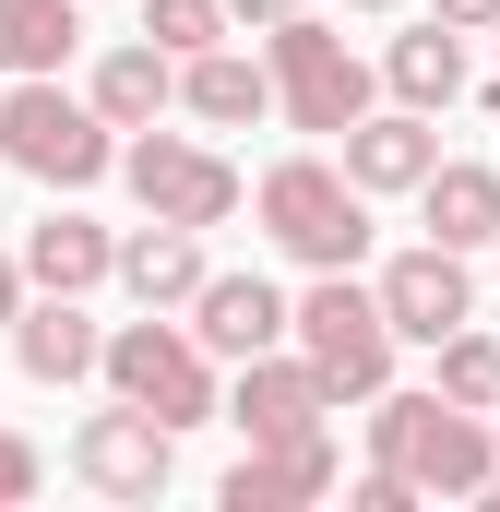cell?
<instances>
[{
    "mask_svg": "<svg viewBox=\"0 0 500 512\" xmlns=\"http://www.w3.org/2000/svg\"><path fill=\"white\" fill-rule=\"evenodd\" d=\"M381 72H393V108H453V96H465V36L429 12L417 36H393V60H381Z\"/></svg>",
    "mask_w": 500,
    "mask_h": 512,
    "instance_id": "cell-20",
    "label": "cell"
},
{
    "mask_svg": "<svg viewBox=\"0 0 500 512\" xmlns=\"http://www.w3.org/2000/svg\"><path fill=\"white\" fill-rule=\"evenodd\" d=\"M143 36H155L167 60H191V48L227 36V0H143Z\"/></svg>",
    "mask_w": 500,
    "mask_h": 512,
    "instance_id": "cell-23",
    "label": "cell"
},
{
    "mask_svg": "<svg viewBox=\"0 0 500 512\" xmlns=\"http://www.w3.org/2000/svg\"><path fill=\"white\" fill-rule=\"evenodd\" d=\"M227 417H239V441H298V429H322L334 417V393L310 382V358H239V393H227Z\"/></svg>",
    "mask_w": 500,
    "mask_h": 512,
    "instance_id": "cell-12",
    "label": "cell"
},
{
    "mask_svg": "<svg viewBox=\"0 0 500 512\" xmlns=\"http://www.w3.org/2000/svg\"><path fill=\"white\" fill-rule=\"evenodd\" d=\"M12 310H24V262L0 251V334H12Z\"/></svg>",
    "mask_w": 500,
    "mask_h": 512,
    "instance_id": "cell-26",
    "label": "cell"
},
{
    "mask_svg": "<svg viewBox=\"0 0 500 512\" xmlns=\"http://www.w3.org/2000/svg\"><path fill=\"white\" fill-rule=\"evenodd\" d=\"M191 346H203V358H262V346H286V286H274V274H203V286H191Z\"/></svg>",
    "mask_w": 500,
    "mask_h": 512,
    "instance_id": "cell-10",
    "label": "cell"
},
{
    "mask_svg": "<svg viewBox=\"0 0 500 512\" xmlns=\"http://www.w3.org/2000/svg\"><path fill=\"white\" fill-rule=\"evenodd\" d=\"M381 322H393V346H441L453 322H477V286H465V251H441V239H417V251L381 262Z\"/></svg>",
    "mask_w": 500,
    "mask_h": 512,
    "instance_id": "cell-9",
    "label": "cell"
},
{
    "mask_svg": "<svg viewBox=\"0 0 500 512\" xmlns=\"http://www.w3.org/2000/svg\"><path fill=\"white\" fill-rule=\"evenodd\" d=\"M84 108H96L108 131L167 120V108H179V60H167L155 36H131V48H108V60H96V96H84Z\"/></svg>",
    "mask_w": 500,
    "mask_h": 512,
    "instance_id": "cell-16",
    "label": "cell"
},
{
    "mask_svg": "<svg viewBox=\"0 0 500 512\" xmlns=\"http://www.w3.org/2000/svg\"><path fill=\"white\" fill-rule=\"evenodd\" d=\"M429 393H453V405H477V417H489V405H500V334L453 322V334H441V382H429Z\"/></svg>",
    "mask_w": 500,
    "mask_h": 512,
    "instance_id": "cell-22",
    "label": "cell"
},
{
    "mask_svg": "<svg viewBox=\"0 0 500 512\" xmlns=\"http://www.w3.org/2000/svg\"><path fill=\"white\" fill-rule=\"evenodd\" d=\"M370 465H393L417 501H429V489H441V501H477V489L500 477V441H489V417L453 405V393H381Z\"/></svg>",
    "mask_w": 500,
    "mask_h": 512,
    "instance_id": "cell-1",
    "label": "cell"
},
{
    "mask_svg": "<svg viewBox=\"0 0 500 512\" xmlns=\"http://www.w3.org/2000/svg\"><path fill=\"white\" fill-rule=\"evenodd\" d=\"M441 24L465 36V24H500V0H441Z\"/></svg>",
    "mask_w": 500,
    "mask_h": 512,
    "instance_id": "cell-27",
    "label": "cell"
},
{
    "mask_svg": "<svg viewBox=\"0 0 500 512\" xmlns=\"http://www.w3.org/2000/svg\"><path fill=\"white\" fill-rule=\"evenodd\" d=\"M0 155H12L24 179H48V191H96V179L120 167V131L96 120L84 96H60V72H12V96H0Z\"/></svg>",
    "mask_w": 500,
    "mask_h": 512,
    "instance_id": "cell-2",
    "label": "cell"
},
{
    "mask_svg": "<svg viewBox=\"0 0 500 512\" xmlns=\"http://www.w3.org/2000/svg\"><path fill=\"white\" fill-rule=\"evenodd\" d=\"M334 489V429H298V441H250L239 465H227V512H298Z\"/></svg>",
    "mask_w": 500,
    "mask_h": 512,
    "instance_id": "cell-11",
    "label": "cell"
},
{
    "mask_svg": "<svg viewBox=\"0 0 500 512\" xmlns=\"http://www.w3.org/2000/svg\"><path fill=\"white\" fill-rule=\"evenodd\" d=\"M239 24H286V12H310V0H227Z\"/></svg>",
    "mask_w": 500,
    "mask_h": 512,
    "instance_id": "cell-28",
    "label": "cell"
},
{
    "mask_svg": "<svg viewBox=\"0 0 500 512\" xmlns=\"http://www.w3.org/2000/svg\"><path fill=\"white\" fill-rule=\"evenodd\" d=\"M96 346H108V334L84 322V298H36V310H12V358H24V382H48V393L84 382Z\"/></svg>",
    "mask_w": 500,
    "mask_h": 512,
    "instance_id": "cell-17",
    "label": "cell"
},
{
    "mask_svg": "<svg viewBox=\"0 0 500 512\" xmlns=\"http://www.w3.org/2000/svg\"><path fill=\"white\" fill-rule=\"evenodd\" d=\"M72 477H84V489H108V501H155V489L179 477V429H167V417H143V405H108V417H84V429H72Z\"/></svg>",
    "mask_w": 500,
    "mask_h": 512,
    "instance_id": "cell-8",
    "label": "cell"
},
{
    "mask_svg": "<svg viewBox=\"0 0 500 512\" xmlns=\"http://www.w3.org/2000/svg\"><path fill=\"white\" fill-rule=\"evenodd\" d=\"M358 12H393V0H358Z\"/></svg>",
    "mask_w": 500,
    "mask_h": 512,
    "instance_id": "cell-29",
    "label": "cell"
},
{
    "mask_svg": "<svg viewBox=\"0 0 500 512\" xmlns=\"http://www.w3.org/2000/svg\"><path fill=\"white\" fill-rule=\"evenodd\" d=\"M96 370H108V393L120 405H143V417H167V429H191V417H215V358L191 346V322H120L108 346H96Z\"/></svg>",
    "mask_w": 500,
    "mask_h": 512,
    "instance_id": "cell-5",
    "label": "cell"
},
{
    "mask_svg": "<svg viewBox=\"0 0 500 512\" xmlns=\"http://www.w3.org/2000/svg\"><path fill=\"white\" fill-rule=\"evenodd\" d=\"M489 441H500V429H489Z\"/></svg>",
    "mask_w": 500,
    "mask_h": 512,
    "instance_id": "cell-30",
    "label": "cell"
},
{
    "mask_svg": "<svg viewBox=\"0 0 500 512\" xmlns=\"http://www.w3.org/2000/svg\"><path fill=\"white\" fill-rule=\"evenodd\" d=\"M36 477H48V465H36V441L0 417V512H12V501H36Z\"/></svg>",
    "mask_w": 500,
    "mask_h": 512,
    "instance_id": "cell-24",
    "label": "cell"
},
{
    "mask_svg": "<svg viewBox=\"0 0 500 512\" xmlns=\"http://www.w3.org/2000/svg\"><path fill=\"white\" fill-rule=\"evenodd\" d=\"M358 512H417V489H405L393 465H370V477H358Z\"/></svg>",
    "mask_w": 500,
    "mask_h": 512,
    "instance_id": "cell-25",
    "label": "cell"
},
{
    "mask_svg": "<svg viewBox=\"0 0 500 512\" xmlns=\"http://www.w3.org/2000/svg\"><path fill=\"white\" fill-rule=\"evenodd\" d=\"M108 227L96 215H48L36 239H24V286H48V298H84V286H108Z\"/></svg>",
    "mask_w": 500,
    "mask_h": 512,
    "instance_id": "cell-19",
    "label": "cell"
},
{
    "mask_svg": "<svg viewBox=\"0 0 500 512\" xmlns=\"http://www.w3.org/2000/svg\"><path fill=\"white\" fill-rule=\"evenodd\" d=\"M262 227H274V251L310 262V274H358V251H370V191L346 167H322V155H286V167H262Z\"/></svg>",
    "mask_w": 500,
    "mask_h": 512,
    "instance_id": "cell-3",
    "label": "cell"
},
{
    "mask_svg": "<svg viewBox=\"0 0 500 512\" xmlns=\"http://www.w3.org/2000/svg\"><path fill=\"white\" fill-rule=\"evenodd\" d=\"M72 0H0V72H60L72 60Z\"/></svg>",
    "mask_w": 500,
    "mask_h": 512,
    "instance_id": "cell-21",
    "label": "cell"
},
{
    "mask_svg": "<svg viewBox=\"0 0 500 512\" xmlns=\"http://www.w3.org/2000/svg\"><path fill=\"white\" fill-rule=\"evenodd\" d=\"M108 274H120L143 310H191V286H203V227H167V215H143L120 251H108Z\"/></svg>",
    "mask_w": 500,
    "mask_h": 512,
    "instance_id": "cell-14",
    "label": "cell"
},
{
    "mask_svg": "<svg viewBox=\"0 0 500 512\" xmlns=\"http://www.w3.org/2000/svg\"><path fill=\"white\" fill-rule=\"evenodd\" d=\"M262 72H274V108H286L298 131H346L358 108H370V60H358L334 24H310V12L274 24V60H262Z\"/></svg>",
    "mask_w": 500,
    "mask_h": 512,
    "instance_id": "cell-6",
    "label": "cell"
},
{
    "mask_svg": "<svg viewBox=\"0 0 500 512\" xmlns=\"http://www.w3.org/2000/svg\"><path fill=\"white\" fill-rule=\"evenodd\" d=\"M286 334H298V358H310V382L334 393H381L393 382V322H381V298L358 286V274H322L298 310H286Z\"/></svg>",
    "mask_w": 500,
    "mask_h": 512,
    "instance_id": "cell-4",
    "label": "cell"
},
{
    "mask_svg": "<svg viewBox=\"0 0 500 512\" xmlns=\"http://www.w3.org/2000/svg\"><path fill=\"white\" fill-rule=\"evenodd\" d=\"M120 179H131V203L167 215V227H227L239 215V167L203 155V143H179V131H155V120L120 143Z\"/></svg>",
    "mask_w": 500,
    "mask_h": 512,
    "instance_id": "cell-7",
    "label": "cell"
},
{
    "mask_svg": "<svg viewBox=\"0 0 500 512\" xmlns=\"http://www.w3.org/2000/svg\"><path fill=\"white\" fill-rule=\"evenodd\" d=\"M334 143H346V179H358V191H417V179L441 167V131H429V108H381V120L358 108Z\"/></svg>",
    "mask_w": 500,
    "mask_h": 512,
    "instance_id": "cell-13",
    "label": "cell"
},
{
    "mask_svg": "<svg viewBox=\"0 0 500 512\" xmlns=\"http://www.w3.org/2000/svg\"><path fill=\"white\" fill-rule=\"evenodd\" d=\"M179 108H191V120H215V131H239V120L274 108V72L239 60V48L215 36V48H191V60H179Z\"/></svg>",
    "mask_w": 500,
    "mask_h": 512,
    "instance_id": "cell-18",
    "label": "cell"
},
{
    "mask_svg": "<svg viewBox=\"0 0 500 512\" xmlns=\"http://www.w3.org/2000/svg\"><path fill=\"white\" fill-rule=\"evenodd\" d=\"M417 215H429L441 251H489L500 239V167H477V155L429 167V179H417Z\"/></svg>",
    "mask_w": 500,
    "mask_h": 512,
    "instance_id": "cell-15",
    "label": "cell"
}]
</instances>
